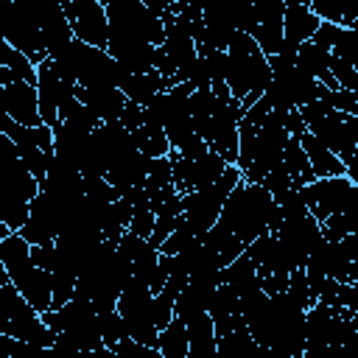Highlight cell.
Wrapping results in <instances>:
<instances>
[{
  "mask_svg": "<svg viewBox=\"0 0 358 358\" xmlns=\"http://www.w3.org/2000/svg\"><path fill=\"white\" fill-rule=\"evenodd\" d=\"M213 227L232 235L246 249L255 238L274 232L280 227V210L263 185H252V182L241 179L232 187V193L227 196V201L218 213V221Z\"/></svg>",
  "mask_w": 358,
  "mask_h": 358,
  "instance_id": "1",
  "label": "cell"
},
{
  "mask_svg": "<svg viewBox=\"0 0 358 358\" xmlns=\"http://www.w3.org/2000/svg\"><path fill=\"white\" fill-rule=\"evenodd\" d=\"M299 358H358V313L313 302L305 310V347Z\"/></svg>",
  "mask_w": 358,
  "mask_h": 358,
  "instance_id": "2",
  "label": "cell"
},
{
  "mask_svg": "<svg viewBox=\"0 0 358 358\" xmlns=\"http://www.w3.org/2000/svg\"><path fill=\"white\" fill-rule=\"evenodd\" d=\"M224 53H227L224 84H227L229 98L238 101L241 112H243L266 92V87L271 81L268 59L246 34H235Z\"/></svg>",
  "mask_w": 358,
  "mask_h": 358,
  "instance_id": "3",
  "label": "cell"
},
{
  "mask_svg": "<svg viewBox=\"0 0 358 358\" xmlns=\"http://www.w3.org/2000/svg\"><path fill=\"white\" fill-rule=\"evenodd\" d=\"M299 117L305 123V131L313 134L327 151H333L341 165L347 168V176L355 182V154H358V117L341 115L330 109L322 101H313L299 109Z\"/></svg>",
  "mask_w": 358,
  "mask_h": 358,
  "instance_id": "4",
  "label": "cell"
},
{
  "mask_svg": "<svg viewBox=\"0 0 358 358\" xmlns=\"http://www.w3.org/2000/svg\"><path fill=\"white\" fill-rule=\"evenodd\" d=\"M0 263L6 268L8 285H14V291L39 313L45 316L53 305L50 296V277L48 271H42L34 257H31V246L20 238V232H11L3 243H0Z\"/></svg>",
  "mask_w": 358,
  "mask_h": 358,
  "instance_id": "5",
  "label": "cell"
},
{
  "mask_svg": "<svg viewBox=\"0 0 358 358\" xmlns=\"http://www.w3.org/2000/svg\"><path fill=\"white\" fill-rule=\"evenodd\" d=\"M106 11V42H148L154 48H162L165 42V25L162 14L148 8L143 0H101Z\"/></svg>",
  "mask_w": 358,
  "mask_h": 358,
  "instance_id": "6",
  "label": "cell"
},
{
  "mask_svg": "<svg viewBox=\"0 0 358 358\" xmlns=\"http://www.w3.org/2000/svg\"><path fill=\"white\" fill-rule=\"evenodd\" d=\"M39 193V182L22 168L20 157L0 162V221L11 229L20 232L25 218H28V207Z\"/></svg>",
  "mask_w": 358,
  "mask_h": 358,
  "instance_id": "7",
  "label": "cell"
},
{
  "mask_svg": "<svg viewBox=\"0 0 358 358\" xmlns=\"http://www.w3.org/2000/svg\"><path fill=\"white\" fill-rule=\"evenodd\" d=\"M0 39L22 53L34 67L48 59L31 0H0Z\"/></svg>",
  "mask_w": 358,
  "mask_h": 358,
  "instance_id": "8",
  "label": "cell"
},
{
  "mask_svg": "<svg viewBox=\"0 0 358 358\" xmlns=\"http://www.w3.org/2000/svg\"><path fill=\"white\" fill-rule=\"evenodd\" d=\"M241 179H243L241 171H238L235 165H229V168L224 171V176H221L215 185L182 196V221L187 224V229H190L193 235H204V232L218 221V213H221L227 196L232 193V187H235Z\"/></svg>",
  "mask_w": 358,
  "mask_h": 358,
  "instance_id": "9",
  "label": "cell"
},
{
  "mask_svg": "<svg viewBox=\"0 0 358 358\" xmlns=\"http://www.w3.org/2000/svg\"><path fill=\"white\" fill-rule=\"evenodd\" d=\"M115 310L123 319V333L126 338L145 344V347H157V313H154V294L143 285H126L115 302Z\"/></svg>",
  "mask_w": 358,
  "mask_h": 358,
  "instance_id": "10",
  "label": "cell"
},
{
  "mask_svg": "<svg viewBox=\"0 0 358 358\" xmlns=\"http://www.w3.org/2000/svg\"><path fill=\"white\" fill-rule=\"evenodd\" d=\"M305 210L322 224L324 218L344 213L352 201H358V185L350 176H327V179H313L310 185L299 187Z\"/></svg>",
  "mask_w": 358,
  "mask_h": 358,
  "instance_id": "11",
  "label": "cell"
},
{
  "mask_svg": "<svg viewBox=\"0 0 358 358\" xmlns=\"http://www.w3.org/2000/svg\"><path fill=\"white\" fill-rule=\"evenodd\" d=\"M238 120H241V103L232 98H218L213 115L201 129V140L207 143V148L224 157L227 165H235L238 159Z\"/></svg>",
  "mask_w": 358,
  "mask_h": 358,
  "instance_id": "12",
  "label": "cell"
},
{
  "mask_svg": "<svg viewBox=\"0 0 358 358\" xmlns=\"http://www.w3.org/2000/svg\"><path fill=\"white\" fill-rule=\"evenodd\" d=\"M76 201H59L53 196H45V193H36V199L31 201L28 207V218L20 229V238L28 243V246H45V243H53L59 238V229H62V221L64 215L73 210Z\"/></svg>",
  "mask_w": 358,
  "mask_h": 358,
  "instance_id": "13",
  "label": "cell"
},
{
  "mask_svg": "<svg viewBox=\"0 0 358 358\" xmlns=\"http://www.w3.org/2000/svg\"><path fill=\"white\" fill-rule=\"evenodd\" d=\"M168 159H171V179H173V190H176L179 196L215 185V182L224 176V171L229 168V165L224 162V157H218L215 151H204L201 157H193V159L176 157V154L171 151V154H168Z\"/></svg>",
  "mask_w": 358,
  "mask_h": 358,
  "instance_id": "14",
  "label": "cell"
},
{
  "mask_svg": "<svg viewBox=\"0 0 358 358\" xmlns=\"http://www.w3.org/2000/svg\"><path fill=\"white\" fill-rule=\"evenodd\" d=\"M274 238L280 241V246L285 249V255L291 257L294 268H305L310 252L319 246L322 241V227L319 221L305 210V213H294V215H282L280 227L274 229Z\"/></svg>",
  "mask_w": 358,
  "mask_h": 358,
  "instance_id": "15",
  "label": "cell"
},
{
  "mask_svg": "<svg viewBox=\"0 0 358 358\" xmlns=\"http://www.w3.org/2000/svg\"><path fill=\"white\" fill-rule=\"evenodd\" d=\"M62 11L67 17L73 39L90 48L106 50L109 28H106V11L101 0H62Z\"/></svg>",
  "mask_w": 358,
  "mask_h": 358,
  "instance_id": "16",
  "label": "cell"
},
{
  "mask_svg": "<svg viewBox=\"0 0 358 358\" xmlns=\"http://www.w3.org/2000/svg\"><path fill=\"white\" fill-rule=\"evenodd\" d=\"M282 0H257L249 3L246 36L263 50L266 59L282 53Z\"/></svg>",
  "mask_w": 358,
  "mask_h": 358,
  "instance_id": "17",
  "label": "cell"
},
{
  "mask_svg": "<svg viewBox=\"0 0 358 358\" xmlns=\"http://www.w3.org/2000/svg\"><path fill=\"white\" fill-rule=\"evenodd\" d=\"M34 6V20L42 36V48L45 56H56L64 45L73 42V31L67 25V17L62 11V0H31Z\"/></svg>",
  "mask_w": 358,
  "mask_h": 358,
  "instance_id": "18",
  "label": "cell"
},
{
  "mask_svg": "<svg viewBox=\"0 0 358 358\" xmlns=\"http://www.w3.org/2000/svg\"><path fill=\"white\" fill-rule=\"evenodd\" d=\"M34 90H36V103H39V120L53 129V126L59 123V103H62L64 98H70L76 87H73V84H64V81L56 76L50 59H45V62L36 64Z\"/></svg>",
  "mask_w": 358,
  "mask_h": 358,
  "instance_id": "19",
  "label": "cell"
},
{
  "mask_svg": "<svg viewBox=\"0 0 358 358\" xmlns=\"http://www.w3.org/2000/svg\"><path fill=\"white\" fill-rule=\"evenodd\" d=\"M115 249L126 257L129 268H131V280L129 285H143L151 291V280L157 274V266H159V249H154L145 238H137L131 232H123L115 243Z\"/></svg>",
  "mask_w": 358,
  "mask_h": 358,
  "instance_id": "20",
  "label": "cell"
},
{
  "mask_svg": "<svg viewBox=\"0 0 358 358\" xmlns=\"http://www.w3.org/2000/svg\"><path fill=\"white\" fill-rule=\"evenodd\" d=\"M0 112L8 115L20 126H42L36 90L34 84H25V81H11L0 87Z\"/></svg>",
  "mask_w": 358,
  "mask_h": 358,
  "instance_id": "21",
  "label": "cell"
},
{
  "mask_svg": "<svg viewBox=\"0 0 358 358\" xmlns=\"http://www.w3.org/2000/svg\"><path fill=\"white\" fill-rule=\"evenodd\" d=\"M316 28H319V20L308 3H296V0L285 3V8H282V50H296L302 42L313 39Z\"/></svg>",
  "mask_w": 358,
  "mask_h": 358,
  "instance_id": "22",
  "label": "cell"
},
{
  "mask_svg": "<svg viewBox=\"0 0 358 358\" xmlns=\"http://www.w3.org/2000/svg\"><path fill=\"white\" fill-rule=\"evenodd\" d=\"M73 95H76L78 103H84L98 117V123L120 120V112L126 106L123 92L115 90V87H76Z\"/></svg>",
  "mask_w": 358,
  "mask_h": 358,
  "instance_id": "23",
  "label": "cell"
},
{
  "mask_svg": "<svg viewBox=\"0 0 358 358\" xmlns=\"http://www.w3.org/2000/svg\"><path fill=\"white\" fill-rule=\"evenodd\" d=\"M299 148H302V154H305V159H308V165H310V173H313V179H327V176H347V168L341 165V159L333 154V151H327L313 134H308V131H302L299 137Z\"/></svg>",
  "mask_w": 358,
  "mask_h": 358,
  "instance_id": "24",
  "label": "cell"
},
{
  "mask_svg": "<svg viewBox=\"0 0 358 358\" xmlns=\"http://www.w3.org/2000/svg\"><path fill=\"white\" fill-rule=\"evenodd\" d=\"M171 87H173V81L162 78L157 70L143 73V76H131V73H126L123 81H120V92H123V98H126L129 103H137V106H145L154 95L171 90Z\"/></svg>",
  "mask_w": 358,
  "mask_h": 358,
  "instance_id": "25",
  "label": "cell"
},
{
  "mask_svg": "<svg viewBox=\"0 0 358 358\" xmlns=\"http://www.w3.org/2000/svg\"><path fill=\"white\" fill-rule=\"evenodd\" d=\"M187 327V358H218L215 352V327L207 313L196 316Z\"/></svg>",
  "mask_w": 358,
  "mask_h": 358,
  "instance_id": "26",
  "label": "cell"
},
{
  "mask_svg": "<svg viewBox=\"0 0 358 358\" xmlns=\"http://www.w3.org/2000/svg\"><path fill=\"white\" fill-rule=\"evenodd\" d=\"M131 137H134L137 151H140L143 157H148V159H159V157H168V154H171L168 137L162 134V129H159L157 123H148L145 115H143V123L131 131Z\"/></svg>",
  "mask_w": 358,
  "mask_h": 358,
  "instance_id": "27",
  "label": "cell"
},
{
  "mask_svg": "<svg viewBox=\"0 0 358 358\" xmlns=\"http://www.w3.org/2000/svg\"><path fill=\"white\" fill-rule=\"evenodd\" d=\"M282 171L288 173V179L296 185V187H305L313 182V173H310V165L299 148V140L296 137H288L285 148H282Z\"/></svg>",
  "mask_w": 358,
  "mask_h": 358,
  "instance_id": "28",
  "label": "cell"
},
{
  "mask_svg": "<svg viewBox=\"0 0 358 358\" xmlns=\"http://www.w3.org/2000/svg\"><path fill=\"white\" fill-rule=\"evenodd\" d=\"M157 350L162 358H187V327L179 319H171L157 336Z\"/></svg>",
  "mask_w": 358,
  "mask_h": 358,
  "instance_id": "29",
  "label": "cell"
},
{
  "mask_svg": "<svg viewBox=\"0 0 358 358\" xmlns=\"http://www.w3.org/2000/svg\"><path fill=\"white\" fill-rule=\"evenodd\" d=\"M98 310V333H101V341L103 347H115L117 341L126 338L123 333V319L115 308H95Z\"/></svg>",
  "mask_w": 358,
  "mask_h": 358,
  "instance_id": "30",
  "label": "cell"
},
{
  "mask_svg": "<svg viewBox=\"0 0 358 358\" xmlns=\"http://www.w3.org/2000/svg\"><path fill=\"white\" fill-rule=\"evenodd\" d=\"M310 11L316 14L319 22H330V25H338V28H350L355 31V11H344L338 6H330V3H319V0H310L308 3Z\"/></svg>",
  "mask_w": 358,
  "mask_h": 358,
  "instance_id": "31",
  "label": "cell"
},
{
  "mask_svg": "<svg viewBox=\"0 0 358 358\" xmlns=\"http://www.w3.org/2000/svg\"><path fill=\"white\" fill-rule=\"evenodd\" d=\"M17 157H20L22 168H25L36 182H42L45 173H48V165H50V157H53V154L42 151V148H36V145H25V148H17Z\"/></svg>",
  "mask_w": 358,
  "mask_h": 358,
  "instance_id": "32",
  "label": "cell"
},
{
  "mask_svg": "<svg viewBox=\"0 0 358 358\" xmlns=\"http://www.w3.org/2000/svg\"><path fill=\"white\" fill-rule=\"evenodd\" d=\"M316 101L327 103L330 109H336V112H341V115L358 117V92H347V90L330 92V90H324V87H319V98H316Z\"/></svg>",
  "mask_w": 358,
  "mask_h": 358,
  "instance_id": "33",
  "label": "cell"
},
{
  "mask_svg": "<svg viewBox=\"0 0 358 358\" xmlns=\"http://www.w3.org/2000/svg\"><path fill=\"white\" fill-rule=\"evenodd\" d=\"M330 76H333V81L338 84V90L358 92V67H352V64H347V62L330 56Z\"/></svg>",
  "mask_w": 358,
  "mask_h": 358,
  "instance_id": "34",
  "label": "cell"
},
{
  "mask_svg": "<svg viewBox=\"0 0 358 358\" xmlns=\"http://www.w3.org/2000/svg\"><path fill=\"white\" fill-rule=\"evenodd\" d=\"M109 350H112L117 358H162L157 347H145V344H137V341H131V338H123V341H117V344L109 347Z\"/></svg>",
  "mask_w": 358,
  "mask_h": 358,
  "instance_id": "35",
  "label": "cell"
},
{
  "mask_svg": "<svg viewBox=\"0 0 358 358\" xmlns=\"http://www.w3.org/2000/svg\"><path fill=\"white\" fill-rule=\"evenodd\" d=\"M8 235H11V229H8V227H6L3 221H0V243H3V241H6Z\"/></svg>",
  "mask_w": 358,
  "mask_h": 358,
  "instance_id": "36",
  "label": "cell"
}]
</instances>
